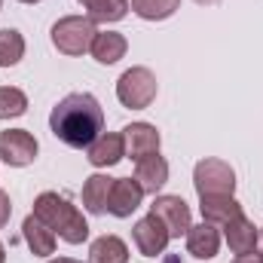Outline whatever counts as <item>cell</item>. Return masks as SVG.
Instances as JSON below:
<instances>
[{"instance_id": "cell-1", "label": "cell", "mask_w": 263, "mask_h": 263, "mask_svg": "<svg viewBox=\"0 0 263 263\" xmlns=\"http://www.w3.org/2000/svg\"><path fill=\"white\" fill-rule=\"evenodd\" d=\"M49 129L67 147H89L101 132H104V110L95 95L89 92H70L65 95L52 114H49Z\"/></svg>"}, {"instance_id": "cell-2", "label": "cell", "mask_w": 263, "mask_h": 263, "mask_svg": "<svg viewBox=\"0 0 263 263\" xmlns=\"http://www.w3.org/2000/svg\"><path fill=\"white\" fill-rule=\"evenodd\" d=\"M34 217H40L59 239H65L67 245H80L89 239V223L83 217V211L77 205H70L65 196L46 190L34 199Z\"/></svg>"}, {"instance_id": "cell-3", "label": "cell", "mask_w": 263, "mask_h": 263, "mask_svg": "<svg viewBox=\"0 0 263 263\" xmlns=\"http://www.w3.org/2000/svg\"><path fill=\"white\" fill-rule=\"evenodd\" d=\"M49 34H52V46L62 55L77 59V55L92 49V40H95L98 31H95V22L89 15H65V18H59L52 25Z\"/></svg>"}, {"instance_id": "cell-4", "label": "cell", "mask_w": 263, "mask_h": 263, "mask_svg": "<svg viewBox=\"0 0 263 263\" xmlns=\"http://www.w3.org/2000/svg\"><path fill=\"white\" fill-rule=\"evenodd\" d=\"M156 77L150 67H129L120 80H117V98L123 107H132V110H144L156 101Z\"/></svg>"}, {"instance_id": "cell-5", "label": "cell", "mask_w": 263, "mask_h": 263, "mask_svg": "<svg viewBox=\"0 0 263 263\" xmlns=\"http://www.w3.org/2000/svg\"><path fill=\"white\" fill-rule=\"evenodd\" d=\"M193 187L199 196H233L236 190V172L223 159H199L193 168Z\"/></svg>"}, {"instance_id": "cell-6", "label": "cell", "mask_w": 263, "mask_h": 263, "mask_svg": "<svg viewBox=\"0 0 263 263\" xmlns=\"http://www.w3.org/2000/svg\"><path fill=\"white\" fill-rule=\"evenodd\" d=\"M37 138L28 129H6L0 132V159L12 168H25L37 159Z\"/></svg>"}, {"instance_id": "cell-7", "label": "cell", "mask_w": 263, "mask_h": 263, "mask_svg": "<svg viewBox=\"0 0 263 263\" xmlns=\"http://www.w3.org/2000/svg\"><path fill=\"white\" fill-rule=\"evenodd\" d=\"M132 239H135V248H138L144 257H159V254L168 248V242H172L165 223H162L156 214L141 217V220L135 223V230H132Z\"/></svg>"}, {"instance_id": "cell-8", "label": "cell", "mask_w": 263, "mask_h": 263, "mask_svg": "<svg viewBox=\"0 0 263 263\" xmlns=\"http://www.w3.org/2000/svg\"><path fill=\"white\" fill-rule=\"evenodd\" d=\"M150 214H156V217L165 223V230H168L172 239L187 236V230L193 227V223H190V205L181 196H156L153 205H150Z\"/></svg>"}, {"instance_id": "cell-9", "label": "cell", "mask_w": 263, "mask_h": 263, "mask_svg": "<svg viewBox=\"0 0 263 263\" xmlns=\"http://www.w3.org/2000/svg\"><path fill=\"white\" fill-rule=\"evenodd\" d=\"M86 159L95 165V168H110L117 165L123 156H126V138L123 132H101L89 147H86Z\"/></svg>"}, {"instance_id": "cell-10", "label": "cell", "mask_w": 263, "mask_h": 263, "mask_svg": "<svg viewBox=\"0 0 263 263\" xmlns=\"http://www.w3.org/2000/svg\"><path fill=\"white\" fill-rule=\"evenodd\" d=\"M141 199H144V190L135 178H114V187L107 196V211L114 217H132L141 208Z\"/></svg>"}, {"instance_id": "cell-11", "label": "cell", "mask_w": 263, "mask_h": 263, "mask_svg": "<svg viewBox=\"0 0 263 263\" xmlns=\"http://www.w3.org/2000/svg\"><path fill=\"white\" fill-rule=\"evenodd\" d=\"M123 138H126V156H132L135 162L150 156V153H159V129L150 126V123H129L123 129Z\"/></svg>"}, {"instance_id": "cell-12", "label": "cell", "mask_w": 263, "mask_h": 263, "mask_svg": "<svg viewBox=\"0 0 263 263\" xmlns=\"http://www.w3.org/2000/svg\"><path fill=\"white\" fill-rule=\"evenodd\" d=\"M135 181L141 184L144 193H153V196H156V193L168 184V162H165V156L150 153V156L138 159V162H135Z\"/></svg>"}, {"instance_id": "cell-13", "label": "cell", "mask_w": 263, "mask_h": 263, "mask_svg": "<svg viewBox=\"0 0 263 263\" xmlns=\"http://www.w3.org/2000/svg\"><path fill=\"white\" fill-rule=\"evenodd\" d=\"M187 251H190L196 260H211V257H217V251H220V227H214V223H208V220L190 227V230H187Z\"/></svg>"}, {"instance_id": "cell-14", "label": "cell", "mask_w": 263, "mask_h": 263, "mask_svg": "<svg viewBox=\"0 0 263 263\" xmlns=\"http://www.w3.org/2000/svg\"><path fill=\"white\" fill-rule=\"evenodd\" d=\"M199 211L202 220L214 227H227L230 220L242 217V205L236 202V196H199Z\"/></svg>"}, {"instance_id": "cell-15", "label": "cell", "mask_w": 263, "mask_h": 263, "mask_svg": "<svg viewBox=\"0 0 263 263\" xmlns=\"http://www.w3.org/2000/svg\"><path fill=\"white\" fill-rule=\"evenodd\" d=\"M22 233H25V242H28V248H31L34 257H49V254H55V239H59V236H55L40 217L28 214L25 223H22Z\"/></svg>"}, {"instance_id": "cell-16", "label": "cell", "mask_w": 263, "mask_h": 263, "mask_svg": "<svg viewBox=\"0 0 263 263\" xmlns=\"http://www.w3.org/2000/svg\"><path fill=\"white\" fill-rule=\"evenodd\" d=\"M257 236H260V230L245 214L236 217V220H230L223 227V239H227V245H230L233 254H251L257 248Z\"/></svg>"}, {"instance_id": "cell-17", "label": "cell", "mask_w": 263, "mask_h": 263, "mask_svg": "<svg viewBox=\"0 0 263 263\" xmlns=\"http://www.w3.org/2000/svg\"><path fill=\"white\" fill-rule=\"evenodd\" d=\"M129 49V40L120 34V31H98L95 40H92V59L98 65H117Z\"/></svg>"}, {"instance_id": "cell-18", "label": "cell", "mask_w": 263, "mask_h": 263, "mask_svg": "<svg viewBox=\"0 0 263 263\" xmlns=\"http://www.w3.org/2000/svg\"><path fill=\"white\" fill-rule=\"evenodd\" d=\"M89 263H129V245L120 236H98L89 245Z\"/></svg>"}, {"instance_id": "cell-19", "label": "cell", "mask_w": 263, "mask_h": 263, "mask_svg": "<svg viewBox=\"0 0 263 263\" xmlns=\"http://www.w3.org/2000/svg\"><path fill=\"white\" fill-rule=\"evenodd\" d=\"M110 187H114V178H107V175H92V178H86V184H83V205H86L89 214H104V211H107Z\"/></svg>"}, {"instance_id": "cell-20", "label": "cell", "mask_w": 263, "mask_h": 263, "mask_svg": "<svg viewBox=\"0 0 263 263\" xmlns=\"http://www.w3.org/2000/svg\"><path fill=\"white\" fill-rule=\"evenodd\" d=\"M181 9V0H132V12L144 22H162L172 18Z\"/></svg>"}, {"instance_id": "cell-21", "label": "cell", "mask_w": 263, "mask_h": 263, "mask_svg": "<svg viewBox=\"0 0 263 263\" xmlns=\"http://www.w3.org/2000/svg\"><path fill=\"white\" fill-rule=\"evenodd\" d=\"M25 59V37L15 28L0 31V67H15Z\"/></svg>"}, {"instance_id": "cell-22", "label": "cell", "mask_w": 263, "mask_h": 263, "mask_svg": "<svg viewBox=\"0 0 263 263\" xmlns=\"http://www.w3.org/2000/svg\"><path fill=\"white\" fill-rule=\"evenodd\" d=\"M86 9H89L92 22H120V18H126L132 6L129 0H92Z\"/></svg>"}, {"instance_id": "cell-23", "label": "cell", "mask_w": 263, "mask_h": 263, "mask_svg": "<svg viewBox=\"0 0 263 263\" xmlns=\"http://www.w3.org/2000/svg\"><path fill=\"white\" fill-rule=\"evenodd\" d=\"M28 110V95L15 86H0V120L22 117Z\"/></svg>"}, {"instance_id": "cell-24", "label": "cell", "mask_w": 263, "mask_h": 263, "mask_svg": "<svg viewBox=\"0 0 263 263\" xmlns=\"http://www.w3.org/2000/svg\"><path fill=\"white\" fill-rule=\"evenodd\" d=\"M9 214H12V202H9V193L0 190V230L9 223Z\"/></svg>"}, {"instance_id": "cell-25", "label": "cell", "mask_w": 263, "mask_h": 263, "mask_svg": "<svg viewBox=\"0 0 263 263\" xmlns=\"http://www.w3.org/2000/svg\"><path fill=\"white\" fill-rule=\"evenodd\" d=\"M233 263H263V257L257 254V251H251V254H236Z\"/></svg>"}, {"instance_id": "cell-26", "label": "cell", "mask_w": 263, "mask_h": 263, "mask_svg": "<svg viewBox=\"0 0 263 263\" xmlns=\"http://www.w3.org/2000/svg\"><path fill=\"white\" fill-rule=\"evenodd\" d=\"M49 263H83V260H73V257H55V260H49Z\"/></svg>"}, {"instance_id": "cell-27", "label": "cell", "mask_w": 263, "mask_h": 263, "mask_svg": "<svg viewBox=\"0 0 263 263\" xmlns=\"http://www.w3.org/2000/svg\"><path fill=\"white\" fill-rule=\"evenodd\" d=\"M199 6H214V3H220V0H196Z\"/></svg>"}, {"instance_id": "cell-28", "label": "cell", "mask_w": 263, "mask_h": 263, "mask_svg": "<svg viewBox=\"0 0 263 263\" xmlns=\"http://www.w3.org/2000/svg\"><path fill=\"white\" fill-rule=\"evenodd\" d=\"M257 245H260V257H263V230H260V236H257Z\"/></svg>"}, {"instance_id": "cell-29", "label": "cell", "mask_w": 263, "mask_h": 263, "mask_svg": "<svg viewBox=\"0 0 263 263\" xmlns=\"http://www.w3.org/2000/svg\"><path fill=\"white\" fill-rule=\"evenodd\" d=\"M6 260V251H3V245H0V263Z\"/></svg>"}, {"instance_id": "cell-30", "label": "cell", "mask_w": 263, "mask_h": 263, "mask_svg": "<svg viewBox=\"0 0 263 263\" xmlns=\"http://www.w3.org/2000/svg\"><path fill=\"white\" fill-rule=\"evenodd\" d=\"M18 3H40V0H18Z\"/></svg>"}, {"instance_id": "cell-31", "label": "cell", "mask_w": 263, "mask_h": 263, "mask_svg": "<svg viewBox=\"0 0 263 263\" xmlns=\"http://www.w3.org/2000/svg\"><path fill=\"white\" fill-rule=\"evenodd\" d=\"M80 3H83V6H89V3H92V0H80Z\"/></svg>"}, {"instance_id": "cell-32", "label": "cell", "mask_w": 263, "mask_h": 263, "mask_svg": "<svg viewBox=\"0 0 263 263\" xmlns=\"http://www.w3.org/2000/svg\"><path fill=\"white\" fill-rule=\"evenodd\" d=\"M0 6H3V0H0Z\"/></svg>"}]
</instances>
